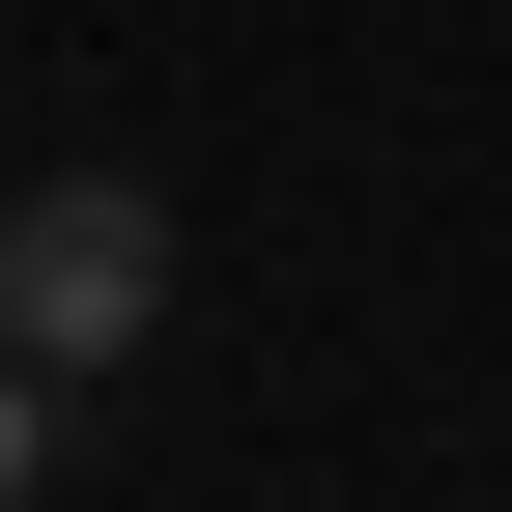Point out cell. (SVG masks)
Instances as JSON below:
<instances>
[{
    "label": "cell",
    "instance_id": "obj_2",
    "mask_svg": "<svg viewBox=\"0 0 512 512\" xmlns=\"http://www.w3.org/2000/svg\"><path fill=\"white\" fill-rule=\"evenodd\" d=\"M29 484H57V399H29V370H0V512H29Z\"/></svg>",
    "mask_w": 512,
    "mask_h": 512
},
{
    "label": "cell",
    "instance_id": "obj_1",
    "mask_svg": "<svg viewBox=\"0 0 512 512\" xmlns=\"http://www.w3.org/2000/svg\"><path fill=\"white\" fill-rule=\"evenodd\" d=\"M171 342V200L143 171H29V200H0V370H143Z\"/></svg>",
    "mask_w": 512,
    "mask_h": 512
}]
</instances>
